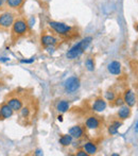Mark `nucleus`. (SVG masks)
I'll return each instance as SVG.
<instances>
[{
  "instance_id": "2f4dec72",
  "label": "nucleus",
  "mask_w": 138,
  "mask_h": 156,
  "mask_svg": "<svg viewBox=\"0 0 138 156\" xmlns=\"http://www.w3.org/2000/svg\"><path fill=\"white\" fill-rule=\"evenodd\" d=\"M134 29L136 30V31L138 32V23H135V26H134Z\"/></svg>"
},
{
  "instance_id": "dca6fc26",
  "label": "nucleus",
  "mask_w": 138,
  "mask_h": 156,
  "mask_svg": "<svg viewBox=\"0 0 138 156\" xmlns=\"http://www.w3.org/2000/svg\"><path fill=\"white\" fill-rule=\"evenodd\" d=\"M26 0H5V5L12 10H18L23 5Z\"/></svg>"
},
{
  "instance_id": "ddd939ff",
  "label": "nucleus",
  "mask_w": 138,
  "mask_h": 156,
  "mask_svg": "<svg viewBox=\"0 0 138 156\" xmlns=\"http://www.w3.org/2000/svg\"><path fill=\"white\" fill-rule=\"evenodd\" d=\"M107 70L111 74H114V76H119L121 74V64H120L118 61H113L107 65Z\"/></svg>"
},
{
  "instance_id": "aec40b11",
  "label": "nucleus",
  "mask_w": 138,
  "mask_h": 156,
  "mask_svg": "<svg viewBox=\"0 0 138 156\" xmlns=\"http://www.w3.org/2000/svg\"><path fill=\"white\" fill-rule=\"evenodd\" d=\"M85 67H86V69L88 71H94L95 70V61L91 58H86V61H85Z\"/></svg>"
},
{
  "instance_id": "72a5a7b5",
  "label": "nucleus",
  "mask_w": 138,
  "mask_h": 156,
  "mask_svg": "<svg viewBox=\"0 0 138 156\" xmlns=\"http://www.w3.org/2000/svg\"><path fill=\"white\" fill-rule=\"evenodd\" d=\"M1 119H3V118H2V116H1V113H0V120Z\"/></svg>"
},
{
  "instance_id": "cd10ccee",
  "label": "nucleus",
  "mask_w": 138,
  "mask_h": 156,
  "mask_svg": "<svg viewBox=\"0 0 138 156\" xmlns=\"http://www.w3.org/2000/svg\"><path fill=\"white\" fill-rule=\"evenodd\" d=\"M10 60V58H0V61H1V62H6V61H9Z\"/></svg>"
},
{
  "instance_id": "9d476101",
  "label": "nucleus",
  "mask_w": 138,
  "mask_h": 156,
  "mask_svg": "<svg viewBox=\"0 0 138 156\" xmlns=\"http://www.w3.org/2000/svg\"><path fill=\"white\" fill-rule=\"evenodd\" d=\"M106 101L104 100L103 98H97L93 103V106H91V109H93L95 113H102L106 109Z\"/></svg>"
},
{
  "instance_id": "f03ea898",
  "label": "nucleus",
  "mask_w": 138,
  "mask_h": 156,
  "mask_svg": "<svg viewBox=\"0 0 138 156\" xmlns=\"http://www.w3.org/2000/svg\"><path fill=\"white\" fill-rule=\"evenodd\" d=\"M29 23L23 18H16L11 28V38L13 41H17L20 37L25 36L29 32Z\"/></svg>"
},
{
  "instance_id": "4468645a",
  "label": "nucleus",
  "mask_w": 138,
  "mask_h": 156,
  "mask_svg": "<svg viewBox=\"0 0 138 156\" xmlns=\"http://www.w3.org/2000/svg\"><path fill=\"white\" fill-rule=\"evenodd\" d=\"M0 113H1V116L3 119H9V118H11L13 116L14 111H13L8 105V103L5 102V103H3V104H1V106H0Z\"/></svg>"
},
{
  "instance_id": "7c9ffc66",
  "label": "nucleus",
  "mask_w": 138,
  "mask_h": 156,
  "mask_svg": "<svg viewBox=\"0 0 138 156\" xmlns=\"http://www.w3.org/2000/svg\"><path fill=\"white\" fill-rule=\"evenodd\" d=\"M35 154H36V155H43V152H41V151H39V150H37Z\"/></svg>"
},
{
  "instance_id": "473e14b6",
  "label": "nucleus",
  "mask_w": 138,
  "mask_h": 156,
  "mask_svg": "<svg viewBox=\"0 0 138 156\" xmlns=\"http://www.w3.org/2000/svg\"><path fill=\"white\" fill-rule=\"evenodd\" d=\"M111 156H119V154H116V153H114V154H111Z\"/></svg>"
},
{
  "instance_id": "9b49d317",
  "label": "nucleus",
  "mask_w": 138,
  "mask_h": 156,
  "mask_svg": "<svg viewBox=\"0 0 138 156\" xmlns=\"http://www.w3.org/2000/svg\"><path fill=\"white\" fill-rule=\"evenodd\" d=\"M68 132L74 139H81L85 134V129L82 125H73V126L70 127Z\"/></svg>"
},
{
  "instance_id": "20e7f679",
  "label": "nucleus",
  "mask_w": 138,
  "mask_h": 156,
  "mask_svg": "<svg viewBox=\"0 0 138 156\" xmlns=\"http://www.w3.org/2000/svg\"><path fill=\"white\" fill-rule=\"evenodd\" d=\"M48 26L58 35H68L72 31V28L70 26L66 25L64 23H60V21H48Z\"/></svg>"
},
{
  "instance_id": "412c9836",
  "label": "nucleus",
  "mask_w": 138,
  "mask_h": 156,
  "mask_svg": "<svg viewBox=\"0 0 138 156\" xmlns=\"http://www.w3.org/2000/svg\"><path fill=\"white\" fill-rule=\"evenodd\" d=\"M19 112H20V116L23 118H25V119L30 116V108L28 106H23Z\"/></svg>"
},
{
  "instance_id": "c756f323",
  "label": "nucleus",
  "mask_w": 138,
  "mask_h": 156,
  "mask_svg": "<svg viewBox=\"0 0 138 156\" xmlns=\"http://www.w3.org/2000/svg\"><path fill=\"white\" fill-rule=\"evenodd\" d=\"M135 132L138 134V121L136 122V124H135Z\"/></svg>"
},
{
  "instance_id": "1a4fd4ad",
  "label": "nucleus",
  "mask_w": 138,
  "mask_h": 156,
  "mask_svg": "<svg viewBox=\"0 0 138 156\" xmlns=\"http://www.w3.org/2000/svg\"><path fill=\"white\" fill-rule=\"evenodd\" d=\"M6 103L14 112H19L21 109V107L23 106V100L20 98H18V97H12V98H10L6 101Z\"/></svg>"
},
{
  "instance_id": "393cba45",
  "label": "nucleus",
  "mask_w": 138,
  "mask_h": 156,
  "mask_svg": "<svg viewBox=\"0 0 138 156\" xmlns=\"http://www.w3.org/2000/svg\"><path fill=\"white\" fill-rule=\"evenodd\" d=\"M34 61H35V58H31L30 60H20V62L23 64H31V63H33Z\"/></svg>"
},
{
  "instance_id": "5701e85b",
  "label": "nucleus",
  "mask_w": 138,
  "mask_h": 156,
  "mask_svg": "<svg viewBox=\"0 0 138 156\" xmlns=\"http://www.w3.org/2000/svg\"><path fill=\"white\" fill-rule=\"evenodd\" d=\"M113 102H114V105H115V106H117V107H120V106H122V105L126 104V103H124L123 98H121V97L115 98V100H114Z\"/></svg>"
},
{
  "instance_id": "f257e3e1",
  "label": "nucleus",
  "mask_w": 138,
  "mask_h": 156,
  "mask_svg": "<svg viewBox=\"0 0 138 156\" xmlns=\"http://www.w3.org/2000/svg\"><path fill=\"white\" fill-rule=\"evenodd\" d=\"M93 41V37L91 36H87L85 38H83L82 41H80L78 44H76L74 46H72L71 48L67 51L66 53V58L68 60H76L79 56H81L83 54V52L88 48V46L91 44Z\"/></svg>"
},
{
  "instance_id": "6ab92c4d",
  "label": "nucleus",
  "mask_w": 138,
  "mask_h": 156,
  "mask_svg": "<svg viewBox=\"0 0 138 156\" xmlns=\"http://www.w3.org/2000/svg\"><path fill=\"white\" fill-rule=\"evenodd\" d=\"M72 136L70 135V134H67V135H63V136H61V138H60V140H58V142H60V144L61 146H63V147H68L70 146V144H72Z\"/></svg>"
},
{
  "instance_id": "b1692460",
  "label": "nucleus",
  "mask_w": 138,
  "mask_h": 156,
  "mask_svg": "<svg viewBox=\"0 0 138 156\" xmlns=\"http://www.w3.org/2000/svg\"><path fill=\"white\" fill-rule=\"evenodd\" d=\"M76 156H88V154H87L84 150H79L78 152L76 153Z\"/></svg>"
},
{
  "instance_id": "0eeeda50",
  "label": "nucleus",
  "mask_w": 138,
  "mask_h": 156,
  "mask_svg": "<svg viewBox=\"0 0 138 156\" xmlns=\"http://www.w3.org/2000/svg\"><path fill=\"white\" fill-rule=\"evenodd\" d=\"M41 44L45 48L49 46H55L58 44V38L51 34H43L41 36Z\"/></svg>"
},
{
  "instance_id": "2eb2a0df",
  "label": "nucleus",
  "mask_w": 138,
  "mask_h": 156,
  "mask_svg": "<svg viewBox=\"0 0 138 156\" xmlns=\"http://www.w3.org/2000/svg\"><path fill=\"white\" fill-rule=\"evenodd\" d=\"M83 150L87 153L88 155H95L98 151V147L95 142L93 141H87L83 144Z\"/></svg>"
},
{
  "instance_id": "bb28decb",
  "label": "nucleus",
  "mask_w": 138,
  "mask_h": 156,
  "mask_svg": "<svg viewBox=\"0 0 138 156\" xmlns=\"http://www.w3.org/2000/svg\"><path fill=\"white\" fill-rule=\"evenodd\" d=\"M4 4H5V0H0V8H2Z\"/></svg>"
},
{
  "instance_id": "f8f14e48",
  "label": "nucleus",
  "mask_w": 138,
  "mask_h": 156,
  "mask_svg": "<svg viewBox=\"0 0 138 156\" xmlns=\"http://www.w3.org/2000/svg\"><path fill=\"white\" fill-rule=\"evenodd\" d=\"M131 114H132L131 107L128 106L126 104H124V105H122V106H120L119 109H118V112H117L118 118H119V119L121 120V121L129 119V118L131 117Z\"/></svg>"
},
{
  "instance_id": "39448f33",
  "label": "nucleus",
  "mask_w": 138,
  "mask_h": 156,
  "mask_svg": "<svg viewBox=\"0 0 138 156\" xmlns=\"http://www.w3.org/2000/svg\"><path fill=\"white\" fill-rule=\"evenodd\" d=\"M81 86L80 79L78 76H70L64 83V88L68 94L76 93Z\"/></svg>"
},
{
  "instance_id": "4be33fe9",
  "label": "nucleus",
  "mask_w": 138,
  "mask_h": 156,
  "mask_svg": "<svg viewBox=\"0 0 138 156\" xmlns=\"http://www.w3.org/2000/svg\"><path fill=\"white\" fill-rule=\"evenodd\" d=\"M116 96H115V93L111 90H108L105 93V99H106L107 101H109V102H113L114 100H115Z\"/></svg>"
},
{
  "instance_id": "c85d7f7f",
  "label": "nucleus",
  "mask_w": 138,
  "mask_h": 156,
  "mask_svg": "<svg viewBox=\"0 0 138 156\" xmlns=\"http://www.w3.org/2000/svg\"><path fill=\"white\" fill-rule=\"evenodd\" d=\"M58 121H63V116L62 115H58Z\"/></svg>"
},
{
  "instance_id": "f3484780",
  "label": "nucleus",
  "mask_w": 138,
  "mask_h": 156,
  "mask_svg": "<svg viewBox=\"0 0 138 156\" xmlns=\"http://www.w3.org/2000/svg\"><path fill=\"white\" fill-rule=\"evenodd\" d=\"M70 104L67 100H61L60 102L56 104V111L61 114H65L69 111Z\"/></svg>"
},
{
  "instance_id": "423d86ee",
  "label": "nucleus",
  "mask_w": 138,
  "mask_h": 156,
  "mask_svg": "<svg viewBox=\"0 0 138 156\" xmlns=\"http://www.w3.org/2000/svg\"><path fill=\"white\" fill-rule=\"evenodd\" d=\"M122 98H123V100H124V103L130 107L135 106V104H136V102H137L136 94H135V93L132 89H126V90L124 91Z\"/></svg>"
},
{
  "instance_id": "7ed1b4c3",
  "label": "nucleus",
  "mask_w": 138,
  "mask_h": 156,
  "mask_svg": "<svg viewBox=\"0 0 138 156\" xmlns=\"http://www.w3.org/2000/svg\"><path fill=\"white\" fill-rule=\"evenodd\" d=\"M15 19H16V15L11 11L1 13L0 14V32H5L10 30L14 23Z\"/></svg>"
},
{
  "instance_id": "a878e982",
  "label": "nucleus",
  "mask_w": 138,
  "mask_h": 156,
  "mask_svg": "<svg viewBox=\"0 0 138 156\" xmlns=\"http://www.w3.org/2000/svg\"><path fill=\"white\" fill-rule=\"evenodd\" d=\"M46 50H47L48 53H53L54 52V46H49V47H46Z\"/></svg>"
},
{
  "instance_id": "a211bd4d",
  "label": "nucleus",
  "mask_w": 138,
  "mask_h": 156,
  "mask_svg": "<svg viewBox=\"0 0 138 156\" xmlns=\"http://www.w3.org/2000/svg\"><path fill=\"white\" fill-rule=\"evenodd\" d=\"M121 125H122L121 121H114L113 123L108 125V127H107V132H108L109 135H117L118 129L121 127Z\"/></svg>"
},
{
  "instance_id": "6e6552de",
  "label": "nucleus",
  "mask_w": 138,
  "mask_h": 156,
  "mask_svg": "<svg viewBox=\"0 0 138 156\" xmlns=\"http://www.w3.org/2000/svg\"><path fill=\"white\" fill-rule=\"evenodd\" d=\"M101 125V120L96 116H89L85 121V127L87 129H97Z\"/></svg>"
}]
</instances>
